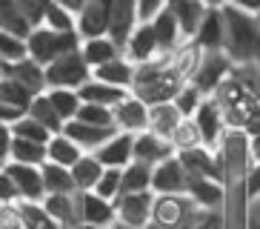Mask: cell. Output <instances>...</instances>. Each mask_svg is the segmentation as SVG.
<instances>
[{
    "label": "cell",
    "instance_id": "cell-1",
    "mask_svg": "<svg viewBox=\"0 0 260 229\" xmlns=\"http://www.w3.org/2000/svg\"><path fill=\"white\" fill-rule=\"evenodd\" d=\"M186 86V80L177 75V69L172 66V54H160L149 63H140L135 72V83H132V95H138L143 103L154 106V103H169L175 100V95Z\"/></svg>",
    "mask_w": 260,
    "mask_h": 229
},
{
    "label": "cell",
    "instance_id": "cell-2",
    "mask_svg": "<svg viewBox=\"0 0 260 229\" xmlns=\"http://www.w3.org/2000/svg\"><path fill=\"white\" fill-rule=\"evenodd\" d=\"M226 20V46L223 52L232 63H257L260 61V17L240 12L235 6H223Z\"/></svg>",
    "mask_w": 260,
    "mask_h": 229
},
{
    "label": "cell",
    "instance_id": "cell-3",
    "mask_svg": "<svg viewBox=\"0 0 260 229\" xmlns=\"http://www.w3.org/2000/svg\"><path fill=\"white\" fill-rule=\"evenodd\" d=\"M26 46H29L31 61H38L40 66H52L60 54L77 52L83 46V38H80V32H52L49 26L38 23L26 38Z\"/></svg>",
    "mask_w": 260,
    "mask_h": 229
},
{
    "label": "cell",
    "instance_id": "cell-4",
    "mask_svg": "<svg viewBox=\"0 0 260 229\" xmlns=\"http://www.w3.org/2000/svg\"><path fill=\"white\" fill-rule=\"evenodd\" d=\"M200 209L189 195H154V212L152 223L163 229H180V226H194L200 218Z\"/></svg>",
    "mask_w": 260,
    "mask_h": 229
},
{
    "label": "cell",
    "instance_id": "cell-5",
    "mask_svg": "<svg viewBox=\"0 0 260 229\" xmlns=\"http://www.w3.org/2000/svg\"><path fill=\"white\" fill-rule=\"evenodd\" d=\"M92 80V66L83 61L80 49L60 54L52 66H46V89H80Z\"/></svg>",
    "mask_w": 260,
    "mask_h": 229
},
{
    "label": "cell",
    "instance_id": "cell-6",
    "mask_svg": "<svg viewBox=\"0 0 260 229\" xmlns=\"http://www.w3.org/2000/svg\"><path fill=\"white\" fill-rule=\"evenodd\" d=\"M232 69H235V63H232V58L226 52H203L191 83L209 98V95H214L232 77Z\"/></svg>",
    "mask_w": 260,
    "mask_h": 229
},
{
    "label": "cell",
    "instance_id": "cell-7",
    "mask_svg": "<svg viewBox=\"0 0 260 229\" xmlns=\"http://www.w3.org/2000/svg\"><path fill=\"white\" fill-rule=\"evenodd\" d=\"M115 209H117V223L132 226V229H146L149 223H152L154 192H129V195H117Z\"/></svg>",
    "mask_w": 260,
    "mask_h": 229
},
{
    "label": "cell",
    "instance_id": "cell-8",
    "mask_svg": "<svg viewBox=\"0 0 260 229\" xmlns=\"http://www.w3.org/2000/svg\"><path fill=\"white\" fill-rule=\"evenodd\" d=\"M194 123L200 129V137H203V146L206 149H217L223 144V137L229 132V123H226V114H223L220 103L214 100V95H209L200 109L194 112Z\"/></svg>",
    "mask_w": 260,
    "mask_h": 229
},
{
    "label": "cell",
    "instance_id": "cell-9",
    "mask_svg": "<svg viewBox=\"0 0 260 229\" xmlns=\"http://www.w3.org/2000/svg\"><path fill=\"white\" fill-rule=\"evenodd\" d=\"M77 209H80V223L98 229H115L117 209L115 201L100 198L98 192H77Z\"/></svg>",
    "mask_w": 260,
    "mask_h": 229
},
{
    "label": "cell",
    "instance_id": "cell-10",
    "mask_svg": "<svg viewBox=\"0 0 260 229\" xmlns=\"http://www.w3.org/2000/svg\"><path fill=\"white\" fill-rule=\"evenodd\" d=\"M186 189H189V172H186L183 160L177 155L154 166V172H152L154 195H186Z\"/></svg>",
    "mask_w": 260,
    "mask_h": 229
},
{
    "label": "cell",
    "instance_id": "cell-11",
    "mask_svg": "<svg viewBox=\"0 0 260 229\" xmlns=\"http://www.w3.org/2000/svg\"><path fill=\"white\" fill-rule=\"evenodd\" d=\"M115 129L126 132V135H140L149 129V103L138 98V95H126L115 109Z\"/></svg>",
    "mask_w": 260,
    "mask_h": 229
},
{
    "label": "cell",
    "instance_id": "cell-12",
    "mask_svg": "<svg viewBox=\"0 0 260 229\" xmlns=\"http://www.w3.org/2000/svg\"><path fill=\"white\" fill-rule=\"evenodd\" d=\"M140 26V9L138 0H115L112 6V20H109V38L120 49H126L132 32Z\"/></svg>",
    "mask_w": 260,
    "mask_h": 229
},
{
    "label": "cell",
    "instance_id": "cell-13",
    "mask_svg": "<svg viewBox=\"0 0 260 229\" xmlns=\"http://www.w3.org/2000/svg\"><path fill=\"white\" fill-rule=\"evenodd\" d=\"M112 6H115V0H86L83 12L77 15V32H80V38L86 40V38L109 35Z\"/></svg>",
    "mask_w": 260,
    "mask_h": 229
},
{
    "label": "cell",
    "instance_id": "cell-14",
    "mask_svg": "<svg viewBox=\"0 0 260 229\" xmlns=\"http://www.w3.org/2000/svg\"><path fill=\"white\" fill-rule=\"evenodd\" d=\"M6 172L12 175V181L17 183V192L23 201H31V204H43L46 198V183H43V172L40 166H29V163H6Z\"/></svg>",
    "mask_w": 260,
    "mask_h": 229
},
{
    "label": "cell",
    "instance_id": "cell-15",
    "mask_svg": "<svg viewBox=\"0 0 260 229\" xmlns=\"http://www.w3.org/2000/svg\"><path fill=\"white\" fill-rule=\"evenodd\" d=\"M191 43L198 46L200 52H223L226 46V20H223V6L220 9H209L206 17L200 20L198 32Z\"/></svg>",
    "mask_w": 260,
    "mask_h": 229
},
{
    "label": "cell",
    "instance_id": "cell-16",
    "mask_svg": "<svg viewBox=\"0 0 260 229\" xmlns=\"http://www.w3.org/2000/svg\"><path fill=\"white\" fill-rule=\"evenodd\" d=\"M94 158L103 163L106 169H126L135 160V135L126 132H115L98 152H92Z\"/></svg>",
    "mask_w": 260,
    "mask_h": 229
},
{
    "label": "cell",
    "instance_id": "cell-17",
    "mask_svg": "<svg viewBox=\"0 0 260 229\" xmlns=\"http://www.w3.org/2000/svg\"><path fill=\"white\" fill-rule=\"evenodd\" d=\"M175 155H177L175 144L166 140V137L154 135V132H149V129L135 135V160H140L146 166H157V163L175 158Z\"/></svg>",
    "mask_w": 260,
    "mask_h": 229
},
{
    "label": "cell",
    "instance_id": "cell-18",
    "mask_svg": "<svg viewBox=\"0 0 260 229\" xmlns=\"http://www.w3.org/2000/svg\"><path fill=\"white\" fill-rule=\"evenodd\" d=\"M123 54H126L135 66L160 58V46H157L152 23H140L138 29L132 32V38H129V43H126V49H123Z\"/></svg>",
    "mask_w": 260,
    "mask_h": 229
},
{
    "label": "cell",
    "instance_id": "cell-19",
    "mask_svg": "<svg viewBox=\"0 0 260 229\" xmlns=\"http://www.w3.org/2000/svg\"><path fill=\"white\" fill-rule=\"evenodd\" d=\"M115 132H117L115 126H92V123H83V121H69L63 126V135L72 137L83 152H98Z\"/></svg>",
    "mask_w": 260,
    "mask_h": 229
},
{
    "label": "cell",
    "instance_id": "cell-20",
    "mask_svg": "<svg viewBox=\"0 0 260 229\" xmlns=\"http://www.w3.org/2000/svg\"><path fill=\"white\" fill-rule=\"evenodd\" d=\"M177 158L183 160V166H186L189 175L212 178V181L223 183V169H220V160H217V152H214V149L198 146V149H189V152H177Z\"/></svg>",
    "mask_w": 260,
    "mask_h": 229
},
{
    "label": "cell",
    "instance_id": "cell-21",
    "mask_svg": "<svg viewBox=\"0 0 260 229\" xmlns=\"http://www.w3.org/2000/svg\"><path fill=\"white\" fill-rule=\"evenodd\" d=\"M152 29H154V38H157V46H160V54H172L177 52L183 43H189V40L183 38V29H180V23L175 20V15L169 12V9H163V12H157L154 15Z\"/></svg>",
    "mask_w": 260,
    "mask_h": 229
},
{
    "label": "cell",
    "instance_id": "cell-22",
    "mask_svg": "<svg viewBox=\"0 0 260 229\" xmlns=\"http://www.w3.org/2000/svg\"><path fill=\"white\" fill-rule=\"evenodd\" d=\"M186 195L200 209H223V204H226V186L220 181H212V178L189 175V189H186Z\"/></svg>",
    "mask_w": 260,
    "mask_h": 229
},
{
    "label": "cell",
    "instance_id": "cell-23",
    "mask_svg": "<svg viewBox=\"0 0 260 229\" xmlns=\"http://www.w3.org/2000/svg\"><path fill=\"white\" fill-rule=\"evenodd\" d=\"M3 66V75L17 80V83L29 86L35 95L40 92H46V66H40L38 61H31V58H23V61L17 63H0Z\"/></svg>",
    "mask_w": 260,
    "mask_h": 229
},
{
    "label": "cell",
    "instance_id": "cell-24",
    "mask_svg": "<svg viewBox=\"0 0 260 229\" xmlns=\"http://www.w3.org/2000/svg\"><path fill=\"white\" fill-rule=\"evenodd\" d=\"M135 72H138V66H135L126 54H120V58H115V61H109V63H103V66L92 69V77H98V80H103V83H109V86H117V89H129L132 92Z\"/></svg>",
    "mask_w": 260,
    "mask_h": 229
},
{
    "label": "cell",
    "instance_id": "cell-25",
    "mask_svg": "<svg viewBox=\"0 0 260 229\" xmlns=\"http://www.w3.org/2000/svg\"><path fill=\"white\" fill-rule=\"evenodd\" d=\"M166 9L175 15V20L180 23V29H183V38L191 40L194 38V32H198L200 20L206 17L209 6H203L200 0H166Z\"/></svg>",
    "mask_w": 260,
    "mask_h": 229
},
{
    "label": "cell",
    "instance_id": "cell-26",
    "mask_svg": "<svg viewBox=\"0 0 260 229\" xmlns=\"http://www.w3.org/2000/svg\"><path fill=\"white\" fill-rule=\"evenodd\" d=\"M46 212L66 229H77L80 223V209H77V192L75 195H46L43 198Z\"/></svg>",
    "mask_w": 260,
    "mask_h": 229
},
{
    "label": "cell",
    "instance_id": "cell-27",
    "mask_svg": "<svg viewBox=\"0 0 260 229\" xmlns=\"http://www.w3.org/2000/svg\"><path fill=\"white\" fill-rule=\"evenodd\" d=\"M180 123H183V114H180V109L172 100L169 103H154V106H149V132H154V135L172 140V135H175V129Z\"/></svg>",
    "mask_w": 260,
    "mask_h": 229
},
{
    "label": "cell",
    "instance_id": "cell-28",
    "mask_svg": "<svg viewBox=\"0 0 260 229\" xmlns=\"http://www.w3.org/2000/svg\"><path fill=\"white\" fill-rule=\"evenodd\" d=\"M80 54H83V61L92 69H98V66H103V63L120 58L123 49L109 38V35H100V38H86L83 46H80Z\"/></svg>",
    "mask_w": 260,
    "mask_h": 229
},
{
    "label": "cell",
    "instance_id": "cell-29",
    "mask_svg": "<svg viewBox=\"0 0 260 229\" xmlns=\"http://www.w3.org/2000/svg\"><path fill=\"white\" fill-rule=\"evenodd\" d=\"M77 92H80V100H83V103H98V106H109V109H115L117 103L129 95V89L109 86V83H103V80H98V77H92L89 83H83Z\"/></svg>",
    "mask_w": 260,
    "mask_h": 229
},
{
    "label": "cell",
    "instance_id": "cell-30",
    "mask_svg": "<svg viewBox=\"0 0 260 229\" xmlns=\"http://www.w3.org/2000/svg\"><path fill=\"white\" fill-rule=\"evenodd\" d=\"M0 29L20 35V38H29L35 23L29 20V15L23 9L17 6V0H0Z\"/></svg>",
    "mask_w": 260,
    "mask_h": 229
},
{
    "label": "cell",
    "instance_id": "cell-31",
    "mask_svg": "<svg viewBox=\"0 0 260 229\" xmlns=\"http://www.w3.org/2000/svg\"><path fill=\"white\" fill-rule=\"evenodd\" d=\"M43 183H46V192L49 195H75L77 186H75V178H72V169L69 166H60V163H52L46 160L43 166Z\"/></svg>",
    "mask_w": 260,
    "mask_h": 229
},
{
    "label": "cell",
    "instance_id": "cell-32",
    "mask_svg": "<svg viewBox=\"0 0 260 229\" xmlns=\"http://www.w3.org/2000/svg\"><path fill=\"white\" fill-rule=\"evenodd\" d=\"M103 169H106V166H103V163H100L92 152H86L83 158L72 166V178H75L77 192H94L100 175H103Z\"/></svg>",
    "mask_w": 260,
    "mask_h": 229
},
{
    "label": "cell",
    "instance_id": "cell-33",
    "mask_svg": "<svg viewBox=\"0 0 260 229\" xmlns=\"http://www.w3.org/2000/svg\"><path fill=\"white\" fill-rule=\"evenodd\" d=\"M46 155H49L46 160H52V163H60V166H69V169H72L86 152L75 144V140H72V137H66V135L60 132V135H54L52 140L46 144Z\"/></svg>",
    "mask_w": 260,
    "mask_h": 229
},
{
    "label": "cell",
    "instance_id": "cell-34",
    "mask_svg": "<svg viewBox=\"0 0 260 229\" xmlns=\"http://www.w3.org/2000/svg\"><path fill=\"white\" fill-rule=\"evenodd\" d=\"M15 206H17V215H20L23 229H66V226H60V223L46 212V206H43V204L20 201V204H15Z\"/></svg>",
    "mask_w": 260,
    "mask_h": 229
},
{
    "label": "cell",
    "instance_id": "cell-35",
    "mask_svg": "<svg viewBox=\"0 0 260 229\" xmlns=\"http://www.w3.org/2000/svg\"><path fill=\"white\" fill-rule=\"evenodd\" d=\"M46 144H35L26 137H15L12 149H9V160L12 163H29V166H43L46 163Z\"/></svg>",
    "mask_w": 260,
    "mask_h": 229
},
{
    "label": "cell",
    "instance_id": "cell-36",
    "mask_svg": "<svg viewBox=\"0 0 260 229\" xmlns=\"http://www.w3.org/2000/svg\"><path fill=\"white\" fill-rule=\"evenodd\" d=\"M49 100H52L54 112L60 114L63 123H69L77 118V112H80V106H83V100H80V92L77 89H46Z\"/></svg>",
    "mask_w": 260,
    "mask_h": 229
},
{
    "label": "cell",
    "instance_id": "cell-37",
    "mask_svg": "<svg viewBox=\"0 0 260 229\" xmlns=\"http://www.w3.org/2000/svg\"><path fill=\"white\" fill-rule=\"evenodd\" d=\"M26 114H31L35 121H40L49 132H52V135H60L63 126H66V123L60 121V114L54 112V106H52V100H49L46 92L35 95V100H31V106H29V112H26Z\"/></svg>",
    "mask_w": 260,
    "mask_h": 229
},
{
    "label": "cell",
    "instance_id": "cell-38",
    "mask_svg": "<svg viewBox=\"0 0 260 229\" xmlns=\"http://www.w3.org/2000/svg\"><path fill=\"white\" fill-rule=\"evenodd\" d=\"M152 172H154V166H146L140 160H132L129 166L123 169L120 195H129V192H152Z\"/></svg>",
    "mask_w": 260,
    "mask_h": 229
},
{
    "label": "cell",
    "instance_id": "cell-39",
    "mask_svg": "<svg viewBox=\"0 0 260 229\" xmlns=\"http://www.w3.org/2000/svg\"><path fill=\"white\" fill-rule=\"evenodd\" d=\"M31 100H35V92L29 86L17 83L12 77H3L0 80V103H6L12 109H20V112H29Z\"/></svg>",
    "mask_w": 260,
    "mask_h": 229
},
{
    "label": "cell",
    "instance_id": "cell-40",
    "mask_svg": "<svg viewBox=\"0 0 260 229\" xmlns=\"http://www.w3.org/2000/svg\"><path fill=\"white\" fill-rule=\"evenodd\" d=\"M43 26H49L52 32H77V15L75 12H69L66 6H60V3H54V0H49L46 12H43Z\"/></svg>",
    "mask_w": 260,
    "mask_h": 229
},
{
    "label": "cell",
    "instance_id": "cell-41",
    "mask_svg": "<svg viewBox=\"0 0 260 229\" xmlns=\"http://www.w3.org/2000/svg\"><path fill=\"white\" fill-rule=\"evenodd\" d=\"M23 58H29L26 38L0 29V63H17V61H23Z\"/></svg>",
    "mask_w": 260,
    "mask_h": 229
},
{
    "label": "cell",
    "instance_id": "cell-42",
    "mask_svg": "<svg viewBox=\"0 0 260 229\" xmlns=\"http://www.w3.org/2000/svg\"><path fill=\"white\" fill-rule=\"evenodd\" d=\"M172 144H175L177 152H189V149L203 146V137H200V129H198V123H194V118H183V123L172 135Z\"/></svg>",
    "mask_w": 260,
    "mask_h": 229
},
{
    "label": "cell",
    "instance_id": "cell-43",
    "mask_svg": "<svg viewBox=\"0 0 260 229\" xmlns=\"http://www.w3.org/2000/svg\"><path fill=\"white\" fill-rule=\"evenodd\" d=\"M12 132H15V137H26V140H35V144H49L54 137L52 132H49L40 121H35L31 114H23L17 123H12Z\"/></svg>",
    "mask_w": 260,
    "mask_h": 229
},
{
    "label": "cell",
    "instance_id": "cell-44",
    "mask_svg": "<svg viewBox=\"0 0 260 229\" xmlns=\"http://www.w3.org/2000/svg\"><path fill=\"white\" fill-rule=\"evenodd\" d=\"M203 100H206V95H203L198 86H194V83H186L183 89L175 95V100H172V103L180 109V114H183V118H194V112L200 109V103H203Z\"/></svg>",
    "mask_w": 260,
    "mask_h": 229
},
{
    "label": "cell",
    "instance_id": "cell-45",
    "mask_svg": "<svg viewBox=\"0 0 260 229\" xmlns=\"http://www.w3.org/2000/svg\"><path fill=\"white\" fill-rule=\"evenodd\" d=\"M75 121L92 123V126H115V112L109 106H98V103H83Z\"/></svg>",
    "mask_w": 260,
    "mask_h": 229
},
{
    "label": "cell",
    "instance_id": "cell-46",
    "mask_svg": "<svg viewBox=\"0 0 260 229\" xmlns=\"http://www.w3.org/2000/svg\"><path fill=\"white\" fill-rule=\"evenodd\" d=\"M120 189H123V169H103V175H100L94 192H98L100 198L115 201L117 195H120Z\"/></svg>",
    "mask_w": 260,
    "mask_h": 229
},
{
    "label": "cell",
    "instance_id": "cell-47",
    "mask_svg": "<svg viewBox=\"0 0 260 229\" xmlns=\"http://www.w3.org/2000/svg\"><path fill=\"white\" fill-rule=\"evenodd\" d=\"M20 192H17V183L12 181V175H9L6 169H0V204H6V206H15L20 204Z\"/></svg>",
    "mask_w": 260,
    "mask_h": 229
},
{
    "label": "cell",
    "instance_id": "cell-48",
    "mask_svg": "<svg viewBox=\"0 0 260 229\" xmlns=\"http://www.w3.org/2000/svg\"><path fill=\"white\" fill-rule=\"evenodd\" d=\"M194 229H226V218H223V209H203L194 223Z\"/></svg>",
    "mask_w": 260,
    "mask_h": 229
},
{
    "label": "cell",
    "instance_id": "cell-49",
    "mask_svg": "<svg viewBox=\"0 0 260 229\" xmlns=\"http://www.w3.org/2000/svg\"><path fill=\"white\" fill-rule=\"evenodd\" d=\"M17 6L23 9L26 15H29V20L38 26V23L43 20V12H46L49 0H17Z\"/></svg>",
    "mask_w": 260,
    "mask_h": 229
},
{
    "label": "cell",
    "instance_id": "cell-50",
    "mask_svg": "<svg viewBox=\"0 0 260 229\" xmlns=\"http://www.w3.org/2000/svg\"><path fill=\"white\" fill-rule=\"evenodd\" d=\"M138 9H140V23H149L154 20L157 12L166 9V0H138Z\"/></svg>",
    "mask_w": 260,
    "mask_h": 229
},
{
    "label": "cell",
    "instance_id": "cell-51",
    "mask_svg": "<svg viewBox=\"0 0 260 229\" xmlns=\"http://www.w3.org/2000/svg\"><path fill=\"white\" fill-rule=\"evenodd\" d=\"M246 195H249V201L260 198V163H254L246 175Z\"/></svg>",
    "mask_w": 260,
    "mask_h": 229
},
{
    "label": "cell",
    "instance_id": "cell-52",
    "mask_svg": "<svg viewBox=\"0 0 260 229\" xmlns=\"http://www.w3.org/2000/svg\"><path fill=\"white\" fill-rule=\"evenodd\" d=\"M12 140H15V132H12V126L0 121V158H6V160H9V149H12Z\"/></svg>",
    "mask_w": 260,
    "mask_h": 229
},
{
    "label": "cell",
    "instance_id": "cell-53",
    "mask_svg": "<svg viewBox=\"0 0 260 229\" xmlns=\"http://www.w3.org/2000/svg\"><path fill=\"white\" fill-rule=\"evenodd\" d=\"M223 6H235V9H240V12H249V15L260 17V0H226Z\"/></svg>",
    "mask_w": 260,
    "mask_h": 229
},
{
    "label": "cell",
    "instance_id": "cell-54",
    "mask_svg": "<svg viewBox=\"0 0 260 229\" xmlns=\"http://www.w3.org/2000/svg\"><path fill=\"white\" fill-rule=\"evenodd\" d=\"M23 114L26 112H20V109H12V106H6V103H0V121L9 123V126H12V123H17Z\"/></svg>",
    "mask_w": 260,
    "mask_h": 229
},
{
    "label": "cell",
    "instance_id": "cell-55",
    "mask_svg": "<svg viewBox=\"0 0 260 229\" xmlns=\"http://www.w3.org/2000/svg\"><path fill=\"white\" fill-rule=\"evenodd\" d=\"M54 3H60V6H66L69 12H75V15H80L86 6V0H54Z\"/></svg>",
    "mask_w": 260,
    "mask_h": 229
},
{
    "label": "cell",
    "instance_id": "cell-56",
    "mask_svg": "<svg viewBox=\"0 0 260 229\" xmlns=\"http://www.w3.org/2000/svg\"><path fill=\"white\" fill-rule=\"evenodd\" d=\"M249 215H252L254 221L260 223V198H257V201H252V206H249Z\"/></svg>",
    "mask_w": 260,
    "mask_h": 229
},
{
    "label": "cell",
    "instance_id": "cell-57",
    "mask_svg": "<svg viewBox=\"0 0 260 229\" xmlns=\"http://www.w3.org/2000/svg\"><path fill=\"white\" fill-rule=\"evenodd\" d=\"M146 229H163V226H154V223H149ZM180 229H194V226H180Z\"/></svg>",
    "mask_w": 260,
    "mask_h": 229
},
{
    "label": "cell",
    "instance_id": "cell-58",
    "mask_svg": "<svg viewBox=\"0 0 260 229\" xmlns=\"http://www.w3.org/2000/svg\"><path fill=\"white\" fill-rule=\"evenodd\" d=\"M6 163H9L6 158H0V169H6Z\"/></svg>",
    "mask_w": 260,
    "mask_h": 229
},
{
    "label": "cell",
    "instance_id": "cell-59",
    "mask_svg": "<svg viewBox=\"0 0 260 229\" xmlns=\"http://www.w3.org/2000/svg\"><path fill=\"white\" fill-rule=\"evenodd\" d=\"M115 229H132V226H123V223H115Z\"/></svg>",
    "mask_w": 260,
    "mask_h": 229
},
{
    "label": "cell",
    "instance_id": "cell-60",
    "mask_svg": "<svg viewBox=\"0 0 260 229\" xmlns=\"http://www.w3.org/2000/svg\"><path fill=\"white\" fill-rule=\"evenodd\" d=\"M3 77H6V75H3V66H0V80H3Z\"/></svg>",
    "mask_w": 260,
    "mask_h": 229
},
{
    "label": "cell",
    "instance_id": "cell-61",
    "mask_svg": "<svg viewBox=\"0 0 260 229\" xmlns=\"http://www.w3.org/2000/svg\"><path fill=\"white\" fill-rule=\"evenodd\" d=\"M80 229H98V226H80Z\"/></svg>",
    "mask_w": 260,
    "mask_h": 229
},
{
    "label": "cell",
    "instance_id": "cell-62",
    "mask_svg": "<svg viewBox=\"0 0 260 229\" xmlns=\"http://www.w3.org/2000/svg\"><path fill=\"white\" fill-rule=\"evenodd\" d=\"M3 206H6V204H0V212H3Z\"/></svg>",
    "mask_w": 260,
    "mask_h": 229
}]
</instances>
